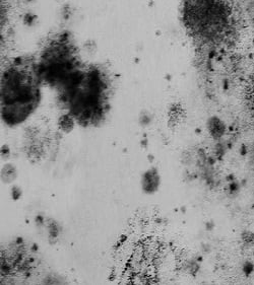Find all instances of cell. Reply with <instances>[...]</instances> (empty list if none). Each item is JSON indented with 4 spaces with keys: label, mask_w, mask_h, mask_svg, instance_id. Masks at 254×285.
I'll list each match as a JSON object with an SVG mask.
<instances>
[{
    "label": "cell",
    "mask_w": 254,
    "mask_h": 285,
    "mask_svg": "<svg viewBox=\"0 0 254 285\" xmlns=\"http://www.w3.org/2000/svg\"><path fill=\"white\" fill-rule=\"evenodd\" d=\"M182 18L195 41L209 45L227 41L234 28L232 11L225 0H185Z\"/></svg>",
    "instance_id": "7a4b0ae2"
},
{
    "label": "cell",
    "mask_w": 254,
    "mask_h": 285,
    "mask_svg": "<svg viewBox=\"0 0 254 285\" xmlns=\"http://www.w3.org/2000/svg\"><path fill=\"white\" fill-rule=\"evenodd\" d=\"M38 65L41 77L59 89L69 82L81 68L73 42L64 35L49 43Z\"/></svg>",
    "instance_id": "3957f363"
},
{
    "label": "cell",
    "mask_w": 254,
    "mask_h": 285,
    "mask_svg": "<svg viewBox=\"0 0 254 285\" xmlns=\"http://www.w3.org/2000/svg\"><path fill=\"white\" fill-rule=\"evenodd\" d=\"M245 15L254 27V0H240Z\"/></svg>",
    "instance_id": "277c9868"
},
{
    "label": "cell",
    "mask_w": 254,
    "mask_h": 285,
    "mask_svg": "<svg viewBox=\"0 0 254 285\" xmlns=\"http://www.w3.org/2000/svg\"><path fill=\"white\" fill-rule=\"evenodd\" d=\"M39 65L29 58H19L2 76V113L6 120L19 123L31 114L40 101Z\"/></svg>",
    "instance_id": "6da1fadb"
}]
</instances>
